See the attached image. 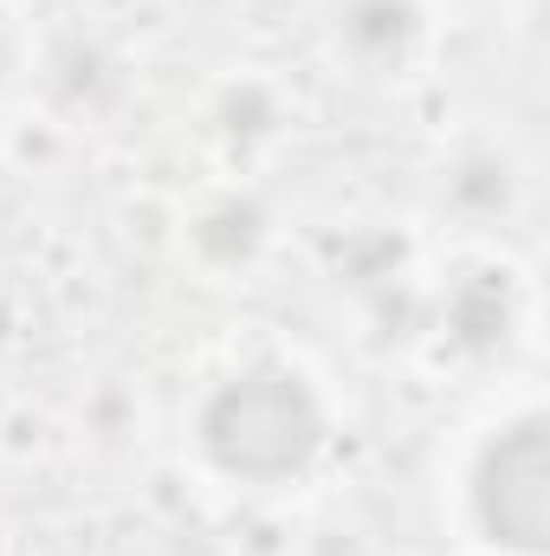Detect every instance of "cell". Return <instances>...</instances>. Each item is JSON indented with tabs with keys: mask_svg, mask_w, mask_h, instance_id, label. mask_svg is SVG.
Listing matches in <instances>:
<instances>
[{
	"mask_svg": "<svg viewBox=\"0 0 550 556\" xmlns=\"http://www.w3.org/2000/svg\"><path fill=\"white\" fill-rule=\"evenodd\" d=\"M473 511L492 544L505 551H545L550 525V453H545V415H518L486 440L479 472H473Z\"/></svg>",
	"mask_w": 550,
	"mask_h": 556,
	"instance_id": "7a4b0ae2",
	"label": "cell"
},
{
	"mask_svg": "<svg viewBox=\"0 0 550 556\" xmlns=\"http://www.w3.org/2000/svg\"><path fill=\"white\" fill-rule=\"evenodd\" d=\"M324 446V408L311 382L285 363H253L227 376L201 408V453L247 485L298 479Z\"/></svg>",
	"mask_w": 550,
	"mask_h": 556,
	"instance_id": "6da1fadb",
	"label": "cell"
}]
</instances>
